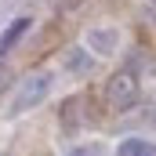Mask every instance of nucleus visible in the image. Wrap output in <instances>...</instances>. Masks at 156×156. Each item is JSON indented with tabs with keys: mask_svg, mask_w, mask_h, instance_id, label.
Segmentation results:
<instances>
[{
	"mask_svg": "<svg viewBox=\"0 0 156 156\" xmlns=\"http://www.w3.org/2000/svg\"><path fill=\"white\" fill-rule=\"evenodd\" d=\"M138 94H142V83H138V73L127 66V69H120L113 73V80L105 83V102H109V109H116V113H127L134 102H138Z\"/></svg>",
	"mask_w": 156,
	"mask_h": 156,
	"instance_id": "1",
	"label": "nucleus"
},
{
	"mask_svg": "<svg viewBox=\"0 0 156 156\" xmlns=\"http://www.w3.org/2000/svg\"><path fill=\"white\" fill-rule=\"evenodd\" d=\"M47 91H51V73H37V76H29L22 87H18V94L11 98V113H26V109L40 105V102L47 98Z\"/></svg>",
	"mask_w": 156,
	"mask_h": 156,
	"instance_id": "2",
	"label": "nucleus"
},
{
	"mask_svg": "<svg viewBox=\"0 0 156 156\" xmlns=\"http://www.w3.org/2000/svg\"><path fill=\"white\" fill-rule=\"evenodd\" d=\"M120 44V33L116 29H87V47L98 51V55H113Z\"/></svg>",
	"mask_w": 156,
	"mask_h": 156,
	"instance_id": "3",
	"label": "nucleus"
},
{
	"mask_svg": "<svg viewBox=\"0 0 156 156\" xmlns=\"http://www.w3.org/2000/svg\"><path fill=\"white\" fill-rule=\"evenodd\" d=\"M26 33H29V18H15V22L0 33V55H4V51H11V47L26 37Z\"/></svg>",
	"mask_w": 156,
	"mask_h": 156,
	"instance_id": "4",
	"label": "nucleus"
},
{
	"mask_svg": "<svg viewBox=\"0 0 156 156\" xmlns=\"http://www.w3.org/2000/svg\"><path fill=\"white\" fill-rule=\"evenodd\" d=\"M66 69H69V73H91V58H87V51L73 47V51L66 55Z\"/></svg>",
	"mask_w": 156,
	"mask_h": 156,
	"instance_id": "5",
	"label": "nucleus"
},
{
	"mask_svg": "<svg viewBox=\"0 0 156 156\" xmlns=\"http://www.w3.org/2000/svg\"><path fill=\"white\" fill-rule=\"evenodd\" d=\"M116 156H142V142H138V138H127L116 149Z\"/></svg>",
	"mask_w": 156,
	"mask_h": 156,
	"instance_id": "6",
	"label": "nucleus"
},
{
	"mask_svg": "<svg viewBox=\"0 0 156 156\" xmlns=\"http://www.w3.org/2000/svg\"><path fill=\"white\" fill-rule=\"evenodd\" d=\"M69 156H102V149H98V145L91 142V145H76V149H73Z\"/></svg>",
	"mask_w": 156,
	"mask_h": 156,
	"instance_id": "7",
	"label": "nucleus"
},
{
	"mask_svg": "<svg viewBox=\"0 0 156 156\" xmlns=\"http://www.w3.org/2000/svg\"><path fill=\"white\" fill-rule=\"evenodd\" d=\"M142 156H156V145H149V142H142Z\"/></svg>",
	"mask_w": 156,
	"mask_h": 156,
	"instance_id": "8",
	"label": "nucleus"
},
{
	"mask_svg": "<svg viewBox=\"0 0 156 156\" xmlns=\"http://www.w3.org/2000/svg\"><path fill=\"white\" fill-rule=\"evenodd\" d=\"M4 80H7V69H4V66H0V87H4Z\"/></svg>",
	"mask_w": 156,
	"mask_h": 156,
	"instance_id": "9",
	"label": "nucleus"
},
{
	"mask_svg": "<svg viewBox=\"0 0 156 156\" xmlns=\"http://www.w3.org/2000/svg\"><path fill=\"white\" fill-rule=\"evenodd\" d=\"M153 120H156V113H153Z\"/></svg>",
	"mask_w": 156,
	"mask_h": 156,
	"instance_id": "10",
	"label": "nucleus"
}]
</instances>
